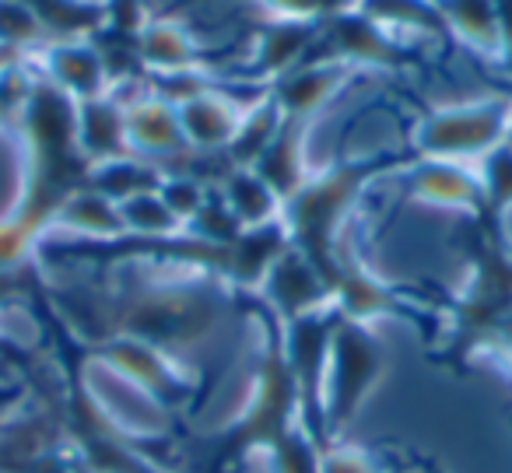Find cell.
Wrapping results in <instances>:
<instances>
[{
    "instance_id": "cell-2",
    "label": "cell",
    "mask_w": 512,
    "mask_h": 473,
    "mask_svg": "<svg viewBox=\"0 0 512 473\" xmlns=\"http://www.w3.org/2000/svg\"><path fill=\"white\" fill-rule=\"evenodd\" d=\"M512 120V106L502 99L463 102L428 113L414 127V148L425 158H446L460 162L467 155H488L505 141Z\"/></svg>"
},
{
    "instance_id": "cell-4",
    "label": "cell",
    "mask_w": 512,
    "mask_h": 473,
    "mask_svg": "<svg viewBox=\"0 0 512 473\" xmlns=\"http://www.w3.org/2000/svg\"><path fill=\"white\" fill-rule=\"evenodd\" d=\"M344 319V316H341ZM330 368V410L334 417H348L362 403V393L383 372V347L379 340L355 319L334 326L327 351Z\"/></svg>"
},
{
    "instance_id": "cell-14",
    "label": "cell",
    "mask_w": 512,
    "mask_h": 473,
    "mask_svg": "<svg viewBox=\"0 0 512 473\" xmlns=\"http://www.w3.org/2000/svg\"><path fill=\"white\" fill-rule=\"evenodd\" d=\"M302 127H306V123L285 120V127L278 130L271 148L253 162V172L278 193L281 204H285L288 197H295L299 186L309 179L306 162H302Z\"/></svg>"
},
{
    "instance_id": "cell-20",
    "label": "cell",
    "mask_w": 512,
    "mask_h": 473,
    "mask_svg": "<svg viewBox=\"0 0 512 473\" xmlns=\"http://www.w3.org/2000/svg\"><path fill=\"white\" fill-rule=\"evenodd\" d=\"M120 218H123V232L130 235H179V218L169 211L158 190L151 193H137V197L123 200Z\"/></svg>"
},
{
    "instance_id": "cell-12",
    "label": "cell",
    "mask_w": 512,
    "mask_h": 473,
    "mask_svg": "<svg viewBox=\"0 0 512 473\" xmlns=\"http://www.w3.org/2000/svg\"><path fill=\"white\" fill-rule=\"evenodd\" d=\"M123 123H127V144L141 155H172L186 144L176 106L158 95L137 99L134 106L123 109Z\"/></svg>"
},
{
    "instance_id": "cell-9",
    "label": "cell",
    "mask_w": 512,
    "mask_h": 473,
    "mask_svg": "<svg viewBox=\"0 0 512 473\" xmlns=\"http://www.w3.org/2000/svg\"><path fill=\"white\" fill-rule=\"evenodd\" d=\"M411 193L421 204L435 207H460V211L474 214H481L488 207L484 204L481 176L467 172L460 162H446V158H425L411 172Z\"/></svg>"
},
{
    "instance_id": "cell-21",
    "label": "cell",
    "mask_w": 512,
    "mask_h": 473,
    "mask_svg": "<svg viewBox=\"0 0 512 473\" xmlns=\"http://www.w3.org/2000/svg\"><path fill=\"white\" fill-rule=\"evenodd\" d=\"M50 43V32L25 0H0V46L8 50H39Z\"/></svg>"
},
{
    "instance_id": "cell-19",
    "label": "cell",
    "mask_w": 512,
    "mask_h": 473,
    "mask_svg": "<svg viewBox=\"0 0 512 473\" xmlns=\"http://www.w3.org/2000/svg\"><path fill=\"white\" fill-rule=\"evenodd\" d=\"M57 225H67L81 235H106V239H116V235H127L123 232V218H120V207L113 200H106L102 193L95 190H78L74 197H67V204L57 211Z\"/></svg>"
},
{
    "instance_id": "cell-1",
    "label": "cell",
    "mask_w": 512,
    "mask_h": 473,
    "mask_svg": "<svg viewBox=\"0 0 512 473\" xmlns=\"http://www.w3.org/2000/svg\"><path fill=\"white\" fill-rule=\"evenodd\" d=\"M379 169H383V162L337 165V169L320 172V176H309L299 186V193L281 204V225H285L288 239L320 270L327 284H334L337 270H341V260H337V232H341L348 211L355 207L362 186Z\"/></svg>"
},
{
    "instance_id": "cell-23",
    "label": "cell",
    "mask_w": 512,
    "mask_h": 473,
    "mask_svg": "<svg viewBox=\"0 0 512 473\" xmlns=\"http://www.w3.org/2000/svg\"><path fill=\"white\" fill-rule=\"evenodd\" d=\"M36 78L22 64H0V123H22Z\"/></svg>"
},
{
    "instance_id": "cell-7",
    "label": "cell",
    "mask_w": 512,
    "mask_h": 473,
    "mask_svg": "<svg viewBox=\"0 0 512 473\" xmlns=\"http://www.w3.org/2000/svg\"><path fill=\"white\" fill-rule=\"evenodd\" d=\"M351 78V67L330 64V60H306L295 71H288L285 78L274 81L271 99L278 102L285 120L306 123L316 109H323Z\"/></svg>"
},
{
    "instance_id": "cell-8",
    "label": "cell",
    "mask_w": 512,
    "mask_h": 473,
    "mask_svg": "<svg viewBox=\"0 0 512 473\" xmlns=\"http://www.w3.org/2000/svg\"><path fill=\"white\" fill-rule=\"evenodd\" d=\"M320 22H281L274 18L260 36H256L253 57H249V78H285L299 64H306L313 53Z\"/></svg>"
},
{
    "instance_id": "cell-18",
    "label": "cell",
    "mask_w": 512,
    "mask_h": 473,
    "mask_svg": "<svg viewBox=\"0 0 512 473\" xmlns=\"http://www.w3.org/2000/svg\"><path fill=\"white\" fill-rule=\"evenodd\" d=\"M162 176L158 169L144 162H134V158H109V162H99L88 169V190L102 193L113 204H123V200L137 197V193H151L158 190Z\"/></svg>"
},
{
    "instance_id": "cell-26",
    "label": "cell",
    "mask_w": 512,
    "mask_h": 473,
    "mask_svg": "<svg viewBox=\"0 0 512 473\" xmlns=\"http://www.w3.org/2000/svg\"><path fill=\"white\" fill-rule=\"evenodd\" d=\"M495 4H498V36H502L498 57H502L505 71L512 74V0H495Z\"/></svg>"
},
{
    "instance_id": "cell-28",
    "label": "cell",
    "mask_w": 512,
    "mask_h": 473,
    "mask_svg": "<svg viewBox=\"0 0 512 473\" xmlns=\"http://www.w3.org/2000/svg\"><path fill=\"white\" fill-rule=\"evenodd\" d=\"M71 4H85V8H106L109 0H71Z\"/></svg>"
},
{
    "instance_id": "cell-17",
    "label": "cell",
    "mask_w": 512,
    "mask_h": 473,
    "mask_svg": "<svg viewBox=\"0 0 512 473\" xmlns=\"http://www.w3.org/2000/svg\"><path fill=\"white\" fill-rule=\"evenodd\" d=\"M439 11L446 18L449 36H460L481 53H498V4L495 0H439Z\"/></svg>"
},
{
    "instance_id": "cell-22",
    "label": "cell",
    "mask_w": 512,
    "mask_h": 473,
    "mask_svg": "<svg viewBox=\"0 0 512 473\" xmlns=\"http://www.w3.org/2000/svg\"><path fill=\"white\" fill-rule=\"evenodd\" d=\"M481 190L484 204L491 211H505L512 207V144H498L484 155V172H481Z\"/></svg>"
},
{
    "instance_id": "cell-25",
    "label": "cell",
    "mask_w": 512,
    "mask_h": 473,
    "mask_svg": "<svg viewBox=\"0 0 512 473\" xmlns=\"http://www.w3.org/2000/svg\"><path fill=\"white\" fill-rule=\"evenodd\" d=\"M260 4L271 8L281 22H320L323 18L320 0H260Z\"/></svg>"
},
{
    "instance_id": "cell-24",
    "label": "cell",
    "mask_w": 512,
    "mask_h": 473,
    "mask_svg": "<svg viewBox=\"0 0 512 473\" xmlns=\"http://www.w3.org/2000/svg\"><path fill=\"white\" fill-rule=\"evenodd\" d=\"M158 197L169 204V211L179 218V225H186V221L197 218V211L207 200L200 179H193V176H162V183H158Z\"/></svg>"
},
{
    "instance_id": "cell-6",
    "label": "cell",
    "mask_w": 512,
    "mask_h": 473,
    "mask_svg": "<svg viewBox=\"0 0 512 473\" xmlns=\"http://www.w3.org/2000/svg\"><path fill=\"white\" fill-rule=\"evenodd\" d=\"M264 288H267V298L274 302V309H278L288 323L320 312V305L330 298V284L323 281V274L299 253V249H285V253L271 263V270L264 274Z\"/></svg>"
},
{
    "instance_id": "cell-13",
    "label": "cell",
    "mask_w": 512,
    "mask_h": 473,
    "mask_svg": "<svg viewBox=\"0 0 512 473\" xmlns=\"http://www.w3.org/2000/svg\"><path fill=\"white\" fill-rule=\"evenodd\" d=\"M78 144L81 155L92 165L109 162V158H123L130 151L123 109L109 95L78 102Z\"/></svg>"
},
{
    "instance_id": "cell-27",
    "label": "cell",
    "mask_w": 512,
    "mask_h": 473,
    "mask_svg": "<svg viewBox=\"0 0 512 473\" xmlns=\"http://www.w3.org/2000/svg\"><path fill=\"white\" fill-rule=\"evenodd\" d=\"M323 473H372V466L362 459V452H337V459H330Z\"/></svg>"
},
{
    "instance_id": "cell-15",
    "label": "cell",
    "mask_w": 512,
    "mask_h": 473,
    "mask_svg": "<svg viewBox=\"0 0 512 473\" xmlns=\"http://www.w3.org/2000/svg\"><path fill=\"white\" fill-rule=\"evenodd\" d=\"M355 11H362L369 22H376L386 32L449 36L446 18L439 11V0H358Z\"/></svg>"
},
{
    "instance_id": "cell-5",
    "label": "cell",
    "mask_w": 512,
    "mask_h": 473,
    "mask_svg": "<svg viewBox=\"0 0 512 473\" xmlns=\"http://www.w3.org/2000/svg\"><path fill=\"white\" fill-rule=\"evenodd\" d=\"M39 53H43L46 78L64 88L71 99L85 102L109 95L113 78H109L106 57L92 39H50L39 46Z\"/></svg>"
},
{
    "instance_id": "cell-16",
    "label": "cell",
    "mask_w": 512,
    "mask_h": 473,
    "mask_svg": "<svg viewBox=\"0 0 512 473\" xmlns=\"http://www.w3.org/2000/svg\"><path fill=\"white\" fill-rule=\"evenodd\" d=\"M225 204L242 228L274 225L281 211L278 193L256 176L253 169H235L232 176L225 179Z\"/></svg>"
},
{
    "instance_id": "cell-11",
    "label": "cell",
    "mask_w": 512,
    "mask_h": 473,
    "mask_svg": "<svg viewBox=\"0 0 512 473\" xmlns=\"http://www.w3.org/2000/svg\"><path fill=\"white\" fill-rule=\"evenodd\" d=\"M179 113V127H183L186 144L200 151H225L232 144V137L239 134V123H242V109H235L225 95L218 92H200L197 99L183 102L176 106Z\"/></svg>"
},
{
    "instance_id": "cell-10",
    "label": "cell",
    "mask_w": 512,
    "mask_h": 473,
    "mask_svg": "<svg viewBox=\"0 0 512 473\" xmlns=\"http://www.w3.org/2000/svg\"><path fill=\"white\" fill-rule=\"evenodd\" d=\"M134 57L141 67H151L155 74H176V71H200L204 57L190 32L172 18H151L137 29L134 36Z\"/></svg>"
},
{
    "instance_id": "cell-3",
    "label": "cell",
    "mask_w": 512,
    "mask_h": 473,
    "mask_svg": "<svg viewBox=\"0 0 512 473\" xmlns=\"http://www.w3.org/2000/svg\"><path fill=\"white\" fill-rule=\"evenodd\" d=\"M309 57L344 64L351 71L355 67H386V71H397V67L411 64V53L397 43V36L379 29L376 22H369L355 8L341 11L334 18H323Z\"/></svg>"
}]
</instances>
